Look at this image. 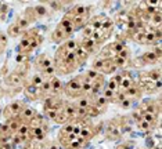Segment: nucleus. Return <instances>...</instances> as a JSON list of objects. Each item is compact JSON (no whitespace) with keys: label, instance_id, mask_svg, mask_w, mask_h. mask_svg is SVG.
I'll use <instances>...</instances> for the list:
<instances>
[{"label":"nucleus","instance_id":"obj_3","mask_svg":"<svg viewBox=\"0 0 162 149\" xmlns=\"http://www.w3.org/2000/svg\"><path fill=\"white\" fill-rule=\"evenodd\" d=\"M137 60L139 61L134 62V65H152V64H155V62H158V61L161 60V57L152 50V51L144 52L141 57H139Z\"/></svg>","mask_w":162,"mask_h":149},{"label":"nucleus","instance_id":"obj_11","mask_svg":"<svg viewBox=\"0 0 162 149\" xmlns=\"http://www.w3.org/2000/svg\"><path fill=\"white\" fill-rule=\"evenodd\" d=\"M37 115V112L33 108H31V106H25L24 109H22V112H21V115L18 116V119H20L21 121H25V123H29V121L32 120L33 117Z\"/></svg>","mask_w":162,"mask_h":149},{"label":"nucleus","instance_id":"obj_22","mask_svg":"<svg viewBox=\"0 0 162 149\" xmlns=\"http://www.w3.org/2000/svg\"><path fill=\"white\" fill-rule=\"evenodd\" d=\"M67 40V37H65L64 32L61 31L60 28H56L51 33V41L53 43H62V41Z\"/></svg>","mask_w":162,"mask_h":149},{"label":"nucleus","instance_id":"obj_18","mask_svg":"<svg viewBox=\"0 0 162 149\" xmlns=\"http://www.w3.org/2000/svg\"><path fill=\"white\" fill-rule=\"evenodd\" d=\"M75 55H76V58H78V61H79V64L81 65H83L86 62V61L89 60V52L86 51L83 47H82L81 44L78 46V49H76V51H75Z\"/></svg>","mask_w":162,"mask_h":149},{"label":"nucleus","instance_id":"obj_13","mask_svg":"<svg viewBox=\"0 0 162 149\" xmlns=\"http://www.w3.org/2000/svg\"><path fill=\"white\" fill-rule=\"evenodd\" d=\"M25 95L29 98L31 101H36L40 98V90L36 89V87H33L32 84H26L25 86Z\"/></svg>","mask_w":162,"mask_h":149},{"label":"nucleus","instance_id":"obj_19","mask_svg":"<svg viewBox=\"0 0 162 149\" xmlns=\"http://www.w3.org/2000/svg\"><path fill=\"white\" fill-rule=\"evenodd\" d=\"M45 81H46V79L43 77V75L37 72V73H35V75L31 77V81H29V84H32L33 87H36V89L40 90V87L45 84Z\"/></svg>","mask_w":162,"mask_h":149},{"label":"nucleus","instance_id":"obj_12","mask_svg":"<svg viewBox=\"0 0 162 149\" xmlns=\"http://www.w3.org/2000/svg\"><path fill=\"white\" fill-rule=\"evenodd\" d=\"M114 28H115V22H114L112 18H109V17H106L104 18V21H103V24H101V28H100V31H101L104 35H106L107 37L112 33Z\"/></svg>","mask_w":162,"mask_h":149},{"label":"nucleus","instance_id":"obj_25","mask_svg":"<svg viewBox=\"0 0 162 149\" xmlns=\"http://www.w3.org/2000/svg\"><path fill=\"white\" fill-rule=\"evenodd\" d=\"M33 14H35V17H36V18H40V17L49 15V11L46 10V7L43 6V4H40V6L33 7Z\"/></svg>","mask_w":162,"mask_h":149},{"label":"nucleus","instance_id":"obj_29","mask_svg":"<svg viewBox=\"0 0 162 149\" xmlns=\"http://www.w3.org/2000/svg\"><path fill=\"white\" fill-rule=\"evenodd\" d=\"M130 55H132V52H130V50L128 49V47H125V49L122 50L119 54H118L117 57H119V58H122V60H125V61H129L130 62Z\"/></svg>","mask_w":162,"mask_h":149},{"label":"nucleus","instance_id":"obj_7","mask_svg":"<svg viewBox=\"0 0 162 149\" xmlns=\"http://www.w3.org/2000/svg\"><path fill=\"white\" fill-rule=\"evenodd\" d=\"M51 65H53V60H51L47 54H40V55H37L36 60H35V68L39 71V73H40L43 69L51 66Z\"/></svg>","mask_w":162,"mask_h":149},{"label":"nucleus","instance_id":"obj_1","mask_svg":"<svg viewBox=\"0 0 162 149\" xmlns=\"http://www.w3.org/2000/svg\"><path fill=\"white\" fill-rule=\"evenodd\" d=\"M85 80V76L83 75H78L76 77H73L71 80L65 84L64 87V91L67 94V97L69 98H79L82 97L83 94H82V83Z\"/></svg>","mask_w":162,"mask_h":149},{"label":"nucleus","instance_id":"obj_16","mask_svg":"<svg viewBox=\"0 0 162 149\" xmlns=\"http://www.w3.org/2000/svg\"><path fill=\"white\" fill-rule=\"evenodd\" d=\"M24 83V77L21 76L20 73L17 72H12L10 73L7 76V84L8 86H12V87H17V86H20Z\"/></svg>","mask_w":162,"mask_h":149},{"label":"nucleus","instance_id":"obj_33","mask_svg":"<svg viewBox=\"0 0 162 149\" xmlns=\"http://www.w3.org/2000/svg\"><path fill=\"white\" fill-rule=\"evenodd\" d=\"M26 60H28V55L26 54H20V52H18V55L15 58V61L18 64H24V62H26Z\"/></svg>","mask_w":162,"mask_h":149},{"label":"nucleus","instance_id":"obj_32","mask_svg":"<svg viewBox=\"0 0 162 149\" xmlns=\"http://www.w3.org/2000/svg\"><path fill=\"white\" fill-rule=\"evenodd\" d=\"M6 46H7V37L0 33V52L6 49Z\"/></svg>","mask_w":162,"mask_h":149},{"label":"nucleus","instance_id":"obj_6","mask_svg":"<svg viewBox=\"0 0 162 149\" xmlns=\"http://www.w3.org/2000/svg\"><path fill=\"white\" fill-rule=\"evenodd\" d=\"M90 101H92V106H93L98 113L104 112V110L107 109V106H108V101L103 97L101 93L97 94V95H94V97H92Z\"/></svg>","mask_w":162,"mask_h":149},{"label":"nucleus","instance_id":"obj_2","mask_svg":"<svg viewBox=\"0 0 162 149\" xmlns=\"http://www.w3.org/2000/svg\"><path fill=\"white\" fill-rule=\"evenodd\" d=\"M25 106H26V105H25L24 102H21V101H14V102H11V104H8V106H6V109H4V112H3L4 117H6L7 120L8 119L18 117Z\"/></svg>","mask_w":162,"mask_h":149},{"label":"nucleus","instance_id":"obj_26","mask_svg":"<svg viewBox=\"0 0 162 149\" xmlns=\"http://www.w3.org/2000/svg\"><path fill=\"white\" fill-rule=\"evenodd\" d=\"M137 126H139V130H141L144 133H148L151 130L154 129V126L150 124V123H147L146 120H143V119H139L137 120Z\"/></svg>","mask_w":162,"mask_h":149},{"label":"nucleus","instance_id":"obj_8","mask_svg":"<svg viewBox=\"0 0 162 149\" xmlns=\"http://www.w3.org/2000/svg\"><path fill=\"white\" fill-rule=\"evenodd\" d=\"M90 10L92 8L89 6L79 4V6H75V7L71 8V11L67 15L68 17H90Z\"/></svg>","mask_w":162,"mask_h":149},{"label":"nucleus","instance_id":"obj_17","mask_svg":"<svg viewBox=\"0 0 162 149\" xmlns=\"http://www.w3.org/2000/svg\"><path fill=\"white\" fill-rule=\"evenodd\" d=\"M21 120L18 117H14V119H8L7 123H6V127H7V131L10 134H17L18 129H20Z\"/></svg>","mask_w":162,"mask_h":149},{"label":"nucleus","instance_id":"obj_30","mask_svg":"<svg viewBox=\"0 0 162 149\" xmlns=\"http://www.w3.org/2000/svg\"><path fill=\"white\" fill-rule=\"evenodd\" d=\"M119 106H121V108H123V109H129L130 106H132V105H133V101L132 100H129V98H123V100L121 101V102H119Z\"/></svg>","mask_w":162,"mask_h":149},{"label":"nucleus","instance_id":"obj_20","mask_svg":"<svg viewBox=\"0 0 162 149\" xmlns=\"http://www.w3.org/2000/svg\"><path fill=\"white\" fill-rule=\"evenodd\" d=\"M106 15H97V17H93V18H89L87 21V25L93 28V31H98V29L101 28V24L103 21H104Z\"/></svg>","mask_w":162,"mask_h":149},{"label":"nucleus","instance_id":"obj_14","mask_svg":"<svg viewBox=\"0 0 162 149\" xmlns=\"http://www.w3.org/2000/svg\"><path fill=\"white\" fill-rule=\"evenodd\" d=\"M50 81V86H51V93H53L54 97H58V94L62 93V83H61V80L58 79V77H51V79H49Z\"/></svg>","mask_w":162,"mask_h":149},{"label":"nucleus","instance_id":"obj_4","mask_svg":"<svg viewBox=\"0 0 162 149\" xmlns=\"http://www.w3.org/2000/svg\"><path fill=\"white\" fill-rule=\"evenodd\" d=\"M57 28H60L61 31L64 32V35H65L67 39L75 32V26H73V24H72V20H71L69 17H67V15L62 17V20L60 21V24L57 25Z\"/></svg>","mask_w":162,"mask_h":149},{"label":"nucleus","instance_id":"obj_5","mask_svg":"<svg viewBox=\"0 0 162 149\" xmlns=\"http://www.w3.org/2000/svg\"><path fill=\"white\" fill-rule=\"evenodd\" d=\"M94 134H96L94 126L90 124V123H86V121H82L81 123V130H79V137L87 142L90 138H93Z\"/></svg>","mask_w":162,"mask_h":149},{"label":"nucleus","instance_id":"obj_10","mask_svg":"<svg viewBox=\"0 0 162 149\" xmlns=\"http://www.w3.org/2000/svg\"><path fill=\"white\" fill-rule=\"evenodd\" d=\"M79 44H81L82 47L86 50V51L89 52V55H93V54H96V52L98 51V47H100V46L96 44V43H94L92 39H82V40L79 41Z\"/></svg>","mask_w":162,"mask_h":149},{"label":"nucleus","instance_id":"obj_15","mask_svg":"<svg viewBox=\"0 0 162 149\" xmlns=\"http://www.w3.org/2000/svg\"><path fill=\"white\" fill-rule=\"evenodd\" d=\"M121 73L119 75H115V76H112L111 79L108 80V83H107L106 89L111 90V91H114V93H118L119 91V83H121Z\"/></svg>","mask_w":162,"mask_h":149},{"label":"nucleus","instance_id":"obj_23","mask_svg":"<svg viewBox=\"0 0 162 149\" xmlns=\"http://www.w3.org/2000/svg\"><path fill=\"white\" fill-rule=\"evenodd\" d=\"M15 24H17V26L22 31V33L26 31V29L31 26V22H29V20L28 18H25L24 15H21L20 18H17V21H15Z\"/></svg>","mask_w":162,"mask_h":149},{"label":"nucleus","instance_id":"obj_27","mask_svg":"<svg viewBox=\"0 0 162 149\" xmlns=\"http://www.w3.org/2000/svg\"><path fill=\"white\" fill-rule=\"evenodd\" d=\"M115 94H117V93H114V91H111V90L104 89V91L101 93V95L106 98L107 101H108V104H109V102H112V101H114V98H115Z\"/></svg>","mask_w":162,"mask_h":149},{"label":"nucleus","instance_id":"obj_9","mask_svg":"<svg viewBox=\"0 0 162 149\" xmlns=\"http://www.w3.org/2000/svg\"><path fill=\"white\" fill-rule=\"evenodd\" d=\"M123 93H125V97L126 98H129V100H132L133 102H136L137 100H140L143 91H141V89L137 86V83H136V84H133L130 89H128L126 91H123Z\"/></svg>","mask_w":162,"mask_h":149},{"label":"nucleus","instance_id":"obj_21","mask_svg":"<svg viewBox=\"0 0 162 149\" xmlns=\"http://www.w3.org/2000/svg\"><path fill=\"white\" fill-rule=\"evenodd\" d=\"M76 108H81V109H87L90 108V105H92V101L87 95H82V97L76 98V102H73Z\"/></svg>","mask_w":162,"mask_h":149},{"label":"nucleus","instance_id":"obj_28","mask_svg":"<svg viewBox=\"0 0 162 149\" xmlns=\"http://www.w3.org/2000/svg\"><path fill=\"white\" fill-rule=\"evenodd\" d=\"M148 76L154 81H161V71L159 69H154V71H148Z\"/></svg>","mask_w":162,"mask_h":149},{"label":"nucleus","instance_id":"obj_24","mask_svg":"<svg viewBox=\"0 0 162 149\" xmlns=\"http://www.w3.org/2000/svg\"><path fill=\"white\" fill-rule=\"evenodd\" d=\"M7 35H8L10 37H18L20 35H22V31H21V29L17 26L15 22H14V24H11L10 26H8Z\"/></svg>","mask_w":162,"mask_h":149},{"label":"nucleus","instance_id":"obj_34","mask_svg":"<svg viewBox=\"0 0 162 149\" xmlns=\"http://www.w3.org/2000/svg\"><path fill=\"white\" fill-rule=\"evenodd\" d=\"M134 146H132L130 144H122V145H119L117 149H133Z\"/></svg>","mask_w":162,"mask_h":149},{"label":"nucleus","instance_id":"obj_31","mask_svg":"<svg viewBox=\"0 0 162 149\" xmlns=\"http://www.w3.org/2000/svg\"><path fill=\"white\" fill-rule=\"evenodd\" d=\"M58 110L60 109H45V115H47V117H50V119H56V116H57V113H58Z\"/></svg>","mask_w":162,"mask_h":149}]
</instances>
